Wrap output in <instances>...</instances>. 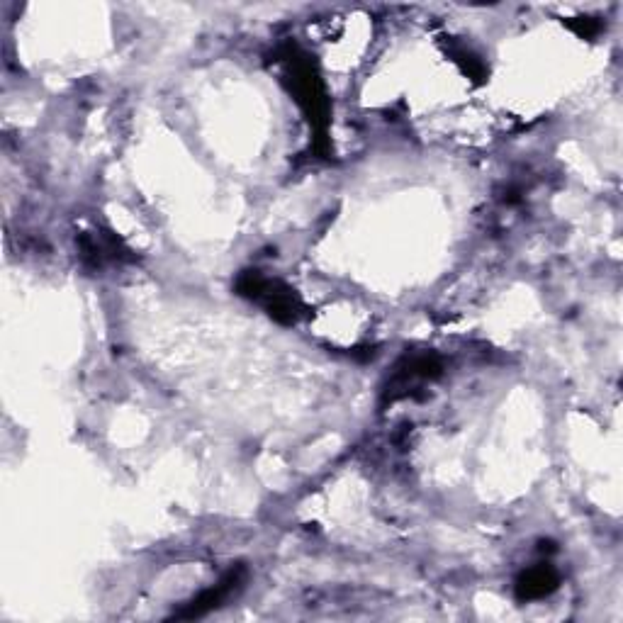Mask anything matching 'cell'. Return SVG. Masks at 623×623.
<instances>
[{
	"label": "cell",
	"instance_id": "cell-1",
	"mask_svg": "<svg viewBox=\"0 0 623 623\" xmlns=\"http://www.w3.org/2000/svg\"><path fill=\"white\" fill-rule=\"evenodd\" d=\"M239 293L249 300L258 302L273 319L283 324H295L302 314V302L288 285H283L280 280H271L266 275L249 271L239 278L237 283Z\"/></svg>",
	"mask_w": 623,
	"mask_h": 623
},
{
	"label": "cell",
	"instance_id": "cell-2",
	"mask_svg": "<svg viewBox=\"0 0 623 623\" xmlns=\"http://www.w3.org/2000/svg\"><path fill=\"white\" fill-rule=\"evenodd\" d=\"M290 66V78H293V93L295 100L300 103V108L305 110L307 120L312 122V127L319 132V144L324 142V129H327V93H324L322 81H319L317 71L310 64V59L305 56H295L290 54L288 59Z\"/></svg>",
	"mask_w": 623,
	"mask_h": 623
},
{
	"label": "cell",
	"instance_id": "cell-3",
	"mask_svg": "<svg viewBox=\"0 0 623 623\" xmlns=\"http://www.w3.org/2000/svg\"><path fill=\"white\" fill-rule=\"evenodd\" d=\"M246 577V570L244 568H237V570H229L227 575L222 577L220 585H215L212 589H207V592H202L198 599H193L188 606H185L183 611H178V619H198V616H205L207 611L217 609L224 599H229L234 594V589L241 587V582H244Z\"/></svg>",
	"mask_w": 623,
	"mask_h": 623
},
{
	"label": "cell",
	"instance_id": "cell-4",
	"mask_svg": "<svg viewBox=\"0 0 623 623\" xmlns=\"http://www.w3.org/2000/svg\"><path fill=\"white\" fill-rule=\"evenodd\" d=\"M558 582H560V577L553 565L541 563V565H536V568L526 570L524 575L516 580V597H519L521 602L543 599V597H548L555 587H558Z\"/></svg>",
	"mask_w": 623,
	"mask_h": 623
},
{
	"label": "cell",
	"instance_id": "cell-5",
	"mask_svg": "<svg viewBox=\"0 0 623 623\" xmlns=\"http://www.w3.org/2000/svg\"><path fill=\"white\" fill-rule=\"evenodd\" d=\"M453 61L460 66V69L465 71L470 78H475V81H482V78L487 76V69H485V61L480 59V56L470 52V49H453Z\"/></svg>",
	"mask_w": 623,
	"mask_h": 623
},
{
	"label": "cell",
	"instance_id": "cell-6",
	"mask_svg": "<svg viewBox=\"0 0 623 623\" xmlns=\"http://www.w3.org/2000/svg\"><path fill=\"white\" fill-rule=\"evenodd\" d=\"M570 27L577 32V35H580V37H587V39H589V37H594L599 30H602V25H599L597 20H589V18H582V20L570 22Z\"/></svg>",
	"mask_w": 623,
	"mask_h": 623
}]
</instances>
